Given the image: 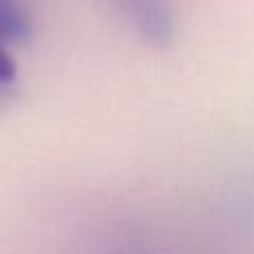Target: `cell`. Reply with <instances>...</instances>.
<instances>
[{
	"instance_id": "3",
	"label": "cell",
	"mask_w": 254,
	"mask_h": 254,
	"mask_svg": "<svg viewBox=\"0 0 254 254\" xmlns=\"http://www.w3.org/2000/svg\"><path fill=\"white\" fill-rule=\"evenodd\" d=\"M13 89H16V87H9V85H2V83H0V107H2L4 103L11 98Z\"/></svg>"
},
{
	"instance_id": "2",
	"label": "cell",
	"mask_w": 254,
	"mask_h": 254,
	"mask_svg": "<svg viewBox=\"0 0 254 254\" xmlns=\"http://www.w3.org/2000/svg\"><path fill=\"white\" fill-rule=\"evenodd\" d=\"M31 36V20L20 0H0V47L25 45Z\"/></svg>"
},
{
	"instance_id": "1",
	"label": "cell",
	"mask_w": 254,
	"mask_h": 254,
	"mask_svg": "<svg viewBox=\"0 0 254 254\" xmlns=\"http://www.w3.org/2000/svg\"><path fill=\"white\" fill-rule=\"evenodd\" d=\"M136 34L147 45L163 49L174 36V16L167 0H119Z\"/></svg>"
}]
</instances>
